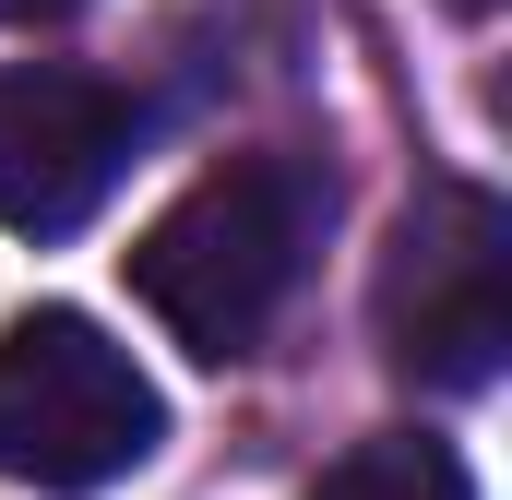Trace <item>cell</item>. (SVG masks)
<instances>
[{
  "mask_svg": "<svg viewBox=\"0 0 512 500\" xmlns=\"http://www.w3.org/2000/svg\"><path fill=\"white\" fill-rule=\"evenodd\" d=\"M370 322H382V358L405 381H429V393L501 381V346H512V215H501V191L429 179L393 215Z\"/></svg>",
  "mask_w": 512,
  "mask_h": 500,
  "instance_id": "cell-2",
  "label": "cell"
},
{
  "mask_svg": "<svg viewBox=\"0 0 512 500\" xmlns=\"http://www.w3.org/2000/svg\"><path fill=\"white\" fill-rule=\"evenodd\" d=\"M310 500H477V477H465L453 441H429V429H382V441H358L346 465H322V489H310Z\"/></svg>",
  "mask_w": 512,
  "mask_h": 500,
  "instance_id": "cell-5",
  "label": "cell"
},
{
  "mask_svg": "<svg viewBox=\"0 0 512 500\" xmlns=\"http://www.w3.org/2000/svg\"><path fill=\"white\" fill-rule=\"evenodd\" d=\"M310 239H322V179L298 155H227L143 227L131 298L191 358H251L310 274Z\"/></svg>",
  "mask_w": 512,
  "mask_h": 500,
  "instance_id": "cell-1",
  "label": "cell"
},
{
  "mask_svg": "<svg viewBox=\"0 0 512 500\" xmlns=\"http://www.w3.org/2000/svg\"><path fill=\"white\" fill-rule=\"evenodd\" d=\"M60 12H84V0H0V24H60Z\"/></svg>",
  "mask_w": 512,
  "mask_h": 500,
  "instance_id": "cell-6",
  "label": "cell"
},
{
  "mask_svg": "<svg viewBox=\"0 0 512 500\" xmlns=\"http://www.w3.org/2000/svg\"><path fill=\"white\" fill-rule=\"evenodd\" d=\"M131 143H143V120H131L120 84L60 72V60L0 72V227H12V239L84 227V215L120 191Z\"/></svg>",
  "mask_w": 512,
  "mask_h": 500,
  "instance_id": "cell-4",
  "label": "cell"
},
{
  "mask_svg": "<svg viewBox=\"0 0 512 500\" xmlns=\"http://www.w3.org/2000/svg\"><path fill=\"white\" fill-rule=\"evenodd\" d=\"M453 12H489V0H453Z\"/></svg>",
  "mask_w": 512,
  "mask_h": 500,
  "instance_id": "cell-7",
  "label": "cell"
},
{
  "mask_svg": "<svg viewBox=\"0 0 512 500\" xmlns=\"http://www.w3.org/2000/svg\"><path fill=\"white\" fill-rule=\"evenodd\" d=\"M167 441L155 381L131 370V346H108L84 310H36L0 334V477L48 500H84L131 477Z\"/></svg>",
  "mask_w": 512,
  "mask_h": 500,
  "instance_id": "cell-3",
  "label": "cell"
}]
</instances>
